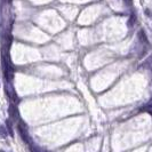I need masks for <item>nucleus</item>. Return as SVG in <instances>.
<instances>
[{
    "mask_svg": "<svg viewBox=\"0 0 152 152\" xmlns=\"http://www.w3.org/2000/svg\"><path fill=\"white\" fill-rule=\"evenodd\" d=\"M134 23H135V16H130L129 17V21H128V26H132V25H134Z\"/></svg>",
    "mask_w": 152,
    "mask_h": 152,
    "instance_id": "nucleus-6",
    "label": "nucleus"
},
{
    "mask_svg": "<svg viewBox=\"0 0 152 152\" xmlns=\"http://www.w3.org/2000/svg\"><path fill=\"white\" fill-rule=\"evenodd\" d=\"M18 129H20V133H21V136H22L23 140H24L28 144H31V140H30V137H29L28 128H26V126L24 125V122H21V124L18 125Z\"/></svg>",
    "mask_w": 152,
    "mask_h": 152,
    "instance_id": "nucleus-1",
    "label": "nucleus"
},
{
    "mask_svg": "<svg viewBox=\"0 0 152 152\" xmlns=\"http://www.w3.org/2000/svg\"><path fill=\"white\" fill-rule=\"evenodd\" d=\"M6 124H7L8 133H9L10 135H13V128H12V122L9 121V120H7V121H6Z\"/></svg>",
    "mask_w": 152,
    "mask_h": 152,
    "instance_id": "nucleus-5",
    "label": "nucleus"
},
{
    "mask_svg": "<svg viewBox=\"0 0 152 152\" xmlns=\"http://www.w3.org/2000/svg\"><path fill=\"white\" fill-rule=\"evenodd\" d=\"M0 152H6V151H4V150H0Z\"/></svg>",
    "mask_w": 152,
    "mask_h": 152,
    "instance_id": "nucleus-10",
    "label": "nucleus"
},
{
    "mask_svg": "<svg viewBox=\"0 0 152 152\" xmlns=\"http://www.w3.org/2000/svg\"><path fill=\"white\" fill-rule=\"evenodd\" d=\"M138 38H140V41H141L142 44H148V39L145 37L144 31H140V32H138Z\"/></svg>",
    "mask_w": 152,
    "mask_h": 152,
    "instance_id": "nucleus-2",
    "label": "nucleus"
},
{
    "mask_svg": "<svg viewBox=\"0 0 152 152\" xmlns=\"http://www.w3.org/2000/svg\"><path fill=\"white\" fill-rule=\"evenodd\" d=\"M145 14H146L148 16H150V17H152V13L149 12V9H146V10H145Z\"/></svg>",
    "mask_w": 152,
    "mask_h": 152,
    "instance_id": "nucleus-8",
    "label": "nucleus"
},
{
    "mask_svg": "<svg viewBox=\"0 0 152 152\" xmlns=\"http://www.w3.org/2000/svg\"><path fill=\"white\" fill-rule=\"evenodd\" d=\"M124 1H125L127 5H132V0H124Z\"/></svg>",
    "mask_w": 152,
    "mask_h": 152,
    "instance_id": "nucleus-9",
    "label": "nucleus"
},
{
    "mask_svg": "<svg viewBox=\"0 0 152 152\" xmlns=\"http://www.w3.org/2000/svg\"><path fill=\"white\" fill-rule=\"evenodd\" d=\"M31 152H41V151H40V150H37L36 148L32 146V148H31Z\"/></svg>",
    "mask_w": 152,
    "mask_h": 152,
    "instance_id": "nucleus-7",
    "label": "nucleus"
},
{
    "mask_svg": "<svg viewBox=\"0 0 152 152\" xmlns=\"http://www.w3.org/2000/svg\"><path fill=\"white\" fill-rule=\"evenodd\" d=\"M7 135H8V133H7V130H6V128L5 127H0V138H6L7 137Z\"/></svg>",
    "mask_w": 152,
    "mask_h": 152,
    "instance_id": "nucleus-3",
    "label": "nucleus"
},
{
    "mask_svg": "<svg viewBox=\"0 0 152 152\" xmlns=\"http://www.w3.org/2000/svg\"><path fill=\"white\" fill-rule=\"evenodd\" d=\"M143 66H144V68H148V69H151L152 70V57H149V58L144 62Z\"/></svg>",
    "mask_w": 152,
    "mask_h": 152,
    "instance_id": "nucleus-4",
    "label": "nucleus"
}]
</instances>
